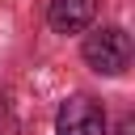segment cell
I'll return each instance as SVG.
<instances>
[{"instance_id":"cell-2","label":"cell","mask_w":135,"mask_h":135,"mask_svg":"<svg viewBox=\"0 0 135 135\" xmlns=\"http://www.w3.org/2000/svg\"><path fill=\"white\" fill-rule=\"evenodd\" d=\"M55 135H105V114L93 97H68L55 114Z\"/></svg>"},{"instance_id":"cell-4","label":"cell","mask_w":135,"mask_h":135,"mask_svg":"<svg viewBox=\"0 0 135 135\" xmlns=\"http://www.w3.org/2000/svg\"><path fill=\"white\" fill-rule=\"evenodd\" d=\"M131 127H135V122H131V118H122V127H118V135H131Z\"/></svg>"},{"instance_id":"cell-3","label":"cell","mask_w":135,"mask_h":135,"mask_svg":"<svg viewBox=\"0 0 135 135\" xmlns=\"http://www.w3.org/2000/svg\"><path fill=\"white\" fill-rule=\"evenodd\" d=\"M93 13H97V0H51L46 21L55 34H80V30H89Z\"/></svg>"},{"instance_id":"cell-1","label":"cell","mask_w":135,"mask_h":135,"mask_svg":"<svg viewBox=\"0 0 135 135\" xmlns=\"http://www.w3.org/2000/svg\"><path fill=\"white\" fill-rule=\"evenodd\" d=\"M80 55H84V63H89L93 72L118 76V72H127V63H131V38H127L122 25H101V30L84 34Z\"/></svg>"}]
</instances>
